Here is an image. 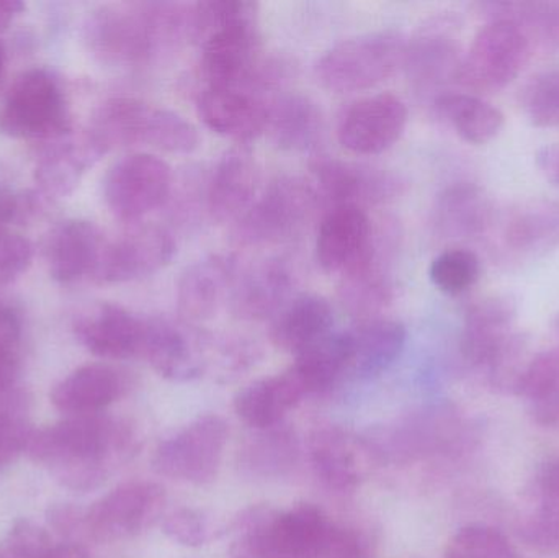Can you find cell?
Wrapping results in <instances>:
<instances>
[{
  "label": "cell",
  "instance_id": "obj_14",
  "mask_svg": "<svg viewBox=\"0 0 559 558\" xmlns=\"http://www.w3.org/2000/svg\"><path fill=\"white\" fill-rule=\"evenodd\" d=\"M176 239L159 225L131 226L105 245L94 281L98 284H127L163 271L176 254Z\"/></svg>",
  "mask_w": 559,
  "mask_h": 558
},
{
  "label": "cell",
  "instance_id": "obj_25",
  "mask_svg": "<svg viewBox=\"0 0 559 558\" xmlns=\"http://www.w3.org/2000/svg\"><path fill=\"white\" fill-rule=\"evenodd\" d=\"M258 161L249 147L226 151L213 167L206 186V210L215 222H236L259 195Z\"/></svg>",
  "mask_w": 559,
  "mask_h": 558
},
{
  "label": "cell",
  "instance_id": "obj_42",
  "mask_svg": "<svg viewBox=\"0 0 559 558\" xmlns=\"http://www.w3.org/2000/svg\"><path fill=\"white\" fill-rule=\"evenodd\" d=\"M481 261L469 249L453 248L440 252L429 269V277L440 292L462 295L478 282Z\"/></svg>",
  "mask_w": 559,
  "mask_h": 558
},
{
  "label": "cell",
  "instance_id": "obj_15",
  "mask_svg": "<svg viewBox=\"0 0 559 558\" xmlns=\"http://www.w3.org/2000/svg\"><path fill=\"white\" fill-rule=\"evenodd\" d=\"M212 340L195 324L167 318H146L141 357L160 377L187 382L202 376L210 366Z\"/></svg>",
  "mask_w": 559,
  "mask_h": 558
},
{
  "label": "cell",
  "instance_id": "obj_26",
  "mask_svg": "<svg viewBox=\"0 0 559 558\" xmlns=\"http://www.w3.org/2000/svg\"><path fill=\"white\" fill-rule=\"evenodd\" d=\"M231 256H210L186 269L177 284V310L180 320L190 324L212 320L231 292L238 275Z\"/></svg>",
  "mask_w": 559,
  "mask_h": 558
},
{
  "label": "cell",
  "instance_id": "obj_39",
  "mask_svg": "<svg viewBox=\"0 0 559 558\" xmlns=\"http://www.w3.org/2000/svg\"><path fill=\"white\" fill-rule=\"evenodd\" d=\"M514 392L531 403L535 422L559 425V346L525 364Z\"/></svg>",
  "mask_w": 559,
  "mask_h": 558
},
{
  "label": "cell",
  "instance_id": "obj_32",
  "mask_svg": "<svg viewBox=\"0 0 559 558\" xmlns=\"http://www.w3.org/2000/svg\"><path fill=\"white\" fill-rule=\"evenodd\" d=\"M496 209L476 183L460 182L440 193L436 226L447 238H478L495 225Z\"/></svg>",
  "mask_w": 559,
  "mask_h": 558
},
{
  "label": "cell",
  "instance_id": "obj_21",
  "mask_svg": "<svg viewBox=\"0 0 559 558\" xmlns=\"http://www.w3.org/2000/svg\"><path fill=\"white\" fill-rule=\"evenodd\" d=\"M197 111L206 128L239 144L265 133L267 100L258 92L205 85L197 97Z\"/></svg>",
  "mask_w": 559,
  "mask_h": 558
},
{
  "label": "cell",
  "instance_id": "obj_9",
  "mask_svg": "<svg viewBox=\"0 0 559 558\" xmlns=\"http://www.w3.org/2000/svg\"><path fill=\"white\" fill-rule=\"evenodd\" d=\"M316 205L318 192L311 183L299 177H277L236 219L233 238L246 248L289 241L306 228Z\"/></svg>",
  "mask_w": 559,
  "mask_h": 558
},
{
  "label": "cell",
  "instance_id": "obj_48",
  "mask_svg": "<svg viewBox=\"0 0 559 558\" xmlns=\"http://www.w3.org/2000/svg\"><path fill=\"white\" fill-rule=\"evenodd\" d=\"M51 546L49 534L29 520L16 521L0 541V558H36Z\"/></svg>",
  "mask_w": 559,
  "mask_h": 558
},
{
  "label": "cell",
  "instance_id": "obj_8",
  "mask_svg": "<svg viewBox=\"0 0 559 558\" xmlns=\"http://www.w3.org/2000/svg\"><path fill=\"white\" fill-rule=\"evenodd\" d=\"M407 41L397 32H377L344 39L332 46L316 64V79L337 94L377 87L406 59Z\"/></svg>",
  "mask_w": 559,
  "mask_h": 558
},
{
  "label": "cell",
  "instance_id": "obj_53",
  "mask_svg": "<svg viewBox=\"0 0 559 558\" xmlns=\"http://www.w3.org/2000/svg\"><path fill=\"white\" fill-rule=\"evenodd\" d=\"M537 166L551 183L559 187V144L542 147L537 153Z\"/></svg>",
  "mask_w": 559,
  "mask_h": 558
},
{
  "label": "cell",
  "instance_id": "obj_5",
  "mask_svg": "<svg viewBox=\"0 0 559 558\" xmlns=\"http://www.w3.org/2000/svg\"><path fill=\"white\" fill-rule=\"evenodd\" d=\"M334 527L328 514L311 503L288 510L251 508L235 523L238 557L322 558Z\"/></svg>",
  "mask_w": 559,
  "mask_h": 558
},
{
  "label": "cell",
  "instance_id": "obj_28",
  "mask_svg": "<svg viewBox=\"0 0 559 558\" xmlns=\"http://www.w3.org/2000/svg\"><path fill=\"white\" fill-rule=\"evenodd\" d=\"M45 144L33 170L39 195L52 200L66 199L74 193L85 170L100 159V154L92 146L84 131L79 136H74L72 131Z\"/></svg>",
  "mask_w": 559,
  "mask_h": 558
},
{
  "label": "cell",
  "instance_id": "obj_20",
  "mask_svg": "<svg viewBox=\"0 0 559 558\" xmlns=\"http://www.w3.org/2000/svg\"><path fill=\"white\" fill-rule=\"evenodd\" d=\"M107 238L95 223L71 218L58 223L45 241V261L52 281L62 285L92 278L100 264Z\"/></svg>",
  "mask_w": 559,
  "mask_h": 558
},
{
  "label": "cell",
  "instance_id": "obj_55",
  "mask_svg": "<svg viewBox=\"0 0 559 558\" xmlns=\"http://www.w3.org/2000/svg\"><path fill=\"white\" fill-rule=\"evenodd\" d=\"M25 9V3L20 0H0V33L5 32Z\"/></svg>",
  "mask_w": 559,
  "mask_h": 558
},
{
  "label": "cell",
  "instance_id": "obj_24",
  "mask_svg": "<svg viewBox=\"0 0 559 558\" xmlns=\"http://www.w3.org/2000/svg\"><path fill=\"white\" fill-rule=\"evenodd\" d=\"M131 387L133 380L123 369L110 364H87L56 383L49 399L66 415H97L123 399Z\"/></svg>",
  "mask_w": 559,
  "mask_h": 558
},
{
  "label": "cell",
  "instance_id": "obj_13",
  "mask_svg": "<svg viewBox=\"0 0 559 558\" xmlns=\"http://www.w3.org/2000/svg\"><path fill=\"white\" fill-rule=\"evenodd\" d=\"M173 170L169 164L150 153L121 157L104 179L108 212L128 225H138L169 199Z\"/></svg>",
  "mask_w": 559,
  "mask_h": 558
},
{
  "label": "cell",
  "instance_id": "obj_34",
  "mask_svg": "<svg viewBox=\"0 0 559 558\" xmlns=\"http://www.w3.org/2000/svg\"><path fill=\"white\" fill-rule=\"evenodd\" d=\"M502 239L512 251L527 256L559 248V202L522 203L506 218Z\"/></svg>",
  "mask_w": 559,
  "mask_h": 558
},
{
  "label": "cell",
  "instance_id": "obj_16",
  "mask_svg": "<svg viewBox=\"0 0 559 558\" xmlns=\"http://www.w3.org/2000/svg\"><path fill=\"white\" fill-rule=\"evenodd\" d=\"M409 120L406 104L394 94H374L352 102L337 123V140L357 156H374L396 144Z\"/></svg>",
  "mask_w": 559,
  "mask_h": 558
},
{
  "label": "cell",
  "instance_id": "obj_30",
  "mask_svg": "<svg viewBox=\"0 0 559 558\" xmlns=\"http://www.w3.org/2000/svg\"><path fill=\"white\" fill-rule=\"evenodd\" d=\"M306 396L295 373L286 369L285 372L255 380L239 390L233 406L242 423L255 431H264L277 428L283 418Z\"/></svg>",
  "mask_w": 559,
  "mask_h": 558
},
{
  "label": "cell",
  "instance_id": "obj_1",
  "mask_svg": "<svg viewBox=\"0 0 559 558\" xmlns=\"http://www.w3.org/2000/svg\"><path fill=\"white\" fill-rule=\"evenodd\" d=\"M140 439L127 419L104 415L69 416L33 432L28 454L62 487L97 490L134 458Z\"/></svg>",
  "mask_w": 559,
  "mask_h": 558
},
{
  "label": "cell",
  "instance_id": "obj_47",
  "mask_svg": "<svg viewBox=\"0 0 559 558\" xmlns=\"http://www.w3.org/2000/svg\"><path fill=\"white\" fill-rule=\"evenodd\" d=\"M32 241L10 228L0 229V288L15 284L33 262Z\"/></svg>",
  "mask_w": 559,
  "mask_h": 558
},
{
  "label": "cell",
  "instance_id": "obj_51",
  "mask_svg": "<svg viewBox=\"0 0 559 558\" xmlns=\"http://www.w3.org/2000/svg\"><path fill=\"white\" fill-rule=\"evenodd\" d=\"M22 360H20L19 344L0 341V396L12 392L19 380Z\"/></svg>",
  "mask_w": 559,
  "mask_h": 558
},
{
  "label": "cell",
  "instance_id": "obj_6",
  "mask_svg": "<svg viewBox=\"0 0 559 558\" xmlns=\"http://www.w3.org/2000/svg\"><path fill=\"white\" fill-rule=\"evenodd\" d=\"M515 307L509 298L489 297L466 311L462 354L466 363L483 370L499 389L518 385L525 364L524 341L514 331Z\"/></svg>",
  "mask_w": 559,
  "mask_h": 558
},
{
  "label": "cell",
  "instance_id": "obj_40",
  "mask_svg": "<svg viewBox=\"0 0 559 558\" xmlns=\"http://www.w3.org/2000/svg\"><path fill=\"white\" fill-rule=\"evenodd\" d=\"M374 251L373 258L354 274L344 277L342 285V300L348 310L355 314L377 313L381 308L390 304L393 297V285L390 275L381 265L380 251Z\"/></svg>",
  "mask_w": 559,
  "mask_h": 558
},
{
  "label": "cell",
  "instance_id": "obj_10",
  "mask_svg": "<svg viewBox=\"0 0 559 558\" xmlns=\"http://www.w3.org/2000/svg\"><path fill=\"white\" fill-rule=\"evenodd\" d=\"M229 428L219 415H203L159 442L153 471L180 484H212L218 477L228 444Z\"/></svg>",
  "mask_w": 559,
  "mask_h": 558
},
{
  "label": "cell",
  "instance_id": "obj_35",
  "mask_svg": "<svg viewBox=\"0 0 559 558\" xmlns=\"http://www.w3.org/2000/svg\"><path fill=\"white\" fill-rule=\"evenodd\" d=\"M437 115L469 144L495 140L504 127V115L478 95L440 92L433 100Z\"/></svg>",
  "mask_w": 559,
  "mask_h": 558
},
{
  "label": "cell",
  "instance_id": "obj_41",
  "mask_svg": "<svg viewBox=\"0 0 559 558\" xmlns=\"http://www.w3.org/2000/svg\"><path fill=\"white\" fill-rule=\"evenodd\" d=\"M521 107L537 128H559V66L537 72L522 88Z\"/></svg>",
  "mask_w": 559,
  "mask_h": 558
},
{
  "label": "cell",
  "instance_id": "obj_12",
  "mask_svg": "<svg viewBox=\"0 0 559 558\" xmlns=\"http://www.w3.org/2000/svg\"><path fill=\"white\" fill-rule=\"evenodd\" d=\"M166 504V490L156 482H127L84 511L82 534L98 543L131 539L163 521Z\"/></svg>",
  "mask_w": 559,
  "mask_h": 558
},
{
  "label": "cell",
  "instance_id": "obj_33",
  "mask_svg": "<svg viewBox=\"0 0 559 558\" xmlns=\"http://www.w3.org/2000/svg\"><path fill=\"white\" fill-rule=\"evenodd\" d=\"M321 110L311 98L296 92L280 94L267 102L265 133L282 150L306 151L322 133Z\"/></svg>",
  "mask_w": 559,
  "mask_h": 558
},
{
  "label": "cell",
  "instance_id": "obj_36",
  "mask_svg": "<svg viewBox=\"0 0 559 558\" xmlns=\"http://www.w3.org/2000/svg\"><path fill=\"white\" fill-rule=\"evenodd\" d=\"M532 504L521 521L522 539L538 553L559 554V461L542 468Z\"/></svg>",
  "mask_w": 559,
  "mask_h": 558
},
{
  "label": "cell",
  "instance_id": "obj_27",
  "mask_svg": "<svg viewBox=\"0 0 559 558\" xmlns=\"http://www.w3.org/2000/svg\"><path fill=\"white\" fill-rule=\"evenodd\" d=\"M292 271L282 259H264L236 275L231 310L239 320L261 321L275 317L288 300Z\"/></svg>",
  "mask_w": 559,
  "mask_h": 558
},
{
  "label": "cell",
  "instance_id": "obj_54",
  "mask_svg": "<svg viewBox=\"0 0 559 558\" xmlns=\"http://www.w3.org/2000/svg\"><path fill=\"white\" fill-rule=\"evenodd\" d=\"M36 558H91L87 549L78 543L59 544V546H49L45 553Z\"/></svg>",
  "mask_w": 559,
  "mask_h": 558
},
{
  "label": "cell",
  "instance_id": "obj_37",
  "mask_svg": "<svg viewBox=\"0 0 559 558\" xmlns=\"http://www.w3.org/2000/svg\"><path fill=\"white\" fill-rule=\"evenodd\" d=\"M289 367L306 395L328 392L348 373L347 333H332L295 356Z\"/></svg>",
  "mask_w": 559,
  "mask_h": 558
},
{
  "label": "cell",
  "instance_id": "obj_57",
  "mask_svg": "<svg viewBox=\"0 0 559 558\" xmlns=\"http://www.w3.org/2000/svg\"><path fill=\"white\" fill-rule=\"evenodd\" d=\"M238 558H241V557H238Z\"/></svg>",
  "mask_w": 559,
  "mask_h": 558
},
{
  "label": "cell",
  "instance_id": "obj_23",
  "mask_svg": "<svg viewBox=\"0 0 559 558\" xmlns=\"http://www.w3.org/2000/svg\"><path fill=\"white\" fill-rule=\"evenodd\" d=\"M462 59L455 28L449 20L440 19L423 26L416 38L407 41L404 68L417 91L430 92L456 81Z\"/></svg>",
  "mask_w": 559,
  "mask_h": 558
},
{
  "label": "cell",
  "instance_id": "obj_44",
  "mask_svg": "<svg viewBox=\"0 0 559 558\" xmlns=\"http://www.w3.org/2000/svg\"><path fill=\"white\" fill-rule=\"evenodd\" d=\"M32 436L22 396L13 392L0 396V468L12 464L23 452L28 451Z\"/></svg>",
  "mask_w": 559,
  "mask_h": 558
},
{
  "label": "cell",
  "instance_id": "obj_56",
  "mask_svg": "<svg viewBox=\"0 0 559 558\" xmlns=\"http://www.w3.org/2000/svg\"><path fill=\"white\" fill-rule=\"evenodd\" d=\"M7 68V49L5 45H3L2 39H0V81H2L3 74H5Z\"/></svg>",
  "mask_w": 559,
  "mask_h": 558
},
{
  "label": "cell",
  "instance_id": "obj_29",
  "mask_svg": "<svg viewBox=\"0 0 559 558\" xmlns=\"http://www.w3.org/2000/svg\"><path fill=\"white\" fill-rule=\"evenodd\" d=\"M348 373L357 379H373L386 372L404 351L406 327L388 318H365L347 331Z\"/></svg>",
  "mask_w": 559,
  "mask_h": 558
},
{
  "label": "cell",
  "instance_id": "obj_49",
  "mask_svg": "<svg viewBox=\"0 0 559 558\" xmlns=\"http://www.w3.org/2000/svg\"><path fill=\"white\" fill-rule=\"evenodd\" d=\"M38 193H19L0 182V229L9 228L12 223L20 222L32 215L39 205V200H36Z\"/></svg>",
  "mask_w": 559,
  "mask_h": 558
},
{
  "label": "cell",
  "instance_id": "obj_38",
  "mask_svg": "<svg viewBox=\"0 0 559 558\" xmlns=\"http://www.w3.org/2000/svg\"><path fill=\"white\" fill-rule=\"evenodd\" d=\"M489 20H509L524 32L532 49L559 51V2H488L479 3Z\"/></svg>",
  "mask_w": 559,
  "mask_h": 558
},
{
  "label": "cell",
  "instance_id": "obj_11",
  "mask_svg": "<svg viewBox=\"0 0 559 558\" xmlns=\"http://www.w3.org/2000/svg\"><path fill=\"white\" fill-rule=\"evenodd\" d=\"M532 55L531 41L515 23L489 20L463 56L456 81L481 94L502 91L518 79Z\"/></svg>",
  "mask_w": 559,
  "mask_h": 558
},
{
  "label": "cell",
  "instance_id": "obj_46",
  "mask_svg": "<svg viewBox=\"0 0 559 558\" xmlns=\"http://www.w3.org/2000/svg\"><path fill=\"white\" fill-rule=\"evenodd\" d=\"M259 432L261 441L248 449L249 465L264 474H280L295 461V441H292V436L286 432L275 431V428Z\"/></svg>",
  "mask_w": 559,
  "mask_h": 558
},
{
  "label": "cell",
  "instance_id": "obj_43",
  "mask_svg": "<svg viewBox=\"0 0 559 558\" xmlns=\"http://www.w3.org/2000/svg\"><path fill=\"white\" fill-rule=\"evenodd\" d=\"M443 558H524L514 544L489 526L472 524L453 534Z\"/></svg>",
  "mask_w": 559,
  "mask_h": 558
},
{
  "label": "cell",
  "instance_id": "obj_52",
  "mask_svg": "<svg viewBox=\"0 0 559 558\" xmlns=\"http://www.w3.org/2000/svg\"><path fill=\"white\" fill-rule=\"evenodd\" d=\"M49 526L61 536H75L82 534L84 526V511L71 504H61L49 511Z\"/></svg>",
  "mask_w": 559,
  "mask_h": 558
},
{
  "label": "cell",
  "instance_id": "obj_19",
  "mask_svg": "<svg viewBox=\"0 0 559 558\" xmlns=\"http://www.w3.org/2000/svg\"><path fill=\"white\" fill-rule=\"evenodd\" d=\"M146 318L121 305L100 301L82 311L74 321L75 340L94 356L123 360L141 357Z\"/></svg>",
  "mask_w": 559,
  "mask_h": 558
},
{
  "label": "cell",
  "instance_id": "obj_7",
  "mask_svg": "<svg viewBox=\"0 0 559 558\" xmlns=\"http://www.w3.org/2000/svg\"><path fill=\"white\" fill-rule=\"evenodd\" d=\"M0 133L43 143L72 133L68 92L56 72L33 68L13 81L0 105Z\"/></svg>",
  "mask_w": 559,
  "mask_h": 558
},
{
  "label": "cell",
  "instance_id": "obj_22",
  "mask_svg": "<svg viewBox=\"0 0 559 558\" xmlns=\"http://www.w3.org/2000/svg\"><path fill=\"white\" fill-rule=\"evenodd\" d=\"M311 170L322 195L334 206L384 202L400 192L396 177L384 170L347 163L332 156L311 161Z\"/></svg>",
  "mask_w": 559,
  "mask_h": 558
},
{
  "label": "cell",
  "instance_id": "obj_18",
  "mask_svg": "<svg viewBox=\"0 0 559 558\" xmlns=\"http://www.w3.org/2000/svg\"><path fill=\"white\" fill-rule=\"evenodd\" d=\"M306 449L316 478L334 494L357 490L370 471V449L341 426L312 429Z\"/></svg>",
  "mask_w": 559,
  "mask_h": 558
},
{
  "label": "cell",
  "instance_id": "obj_31",
  "mask_svg": "<svg viewBox=\"0 0 559 558\" xmlns=\"http://www.w3.org/2000/svg\"><path fill=\"white\" fill-rule=\"evenodd\" d=\"M334 311L324 297L299 295L285 305L272 321L271 341L275 347L298 356L312 344L332 334Z\"/></svg>",
  "mask_w": 559,
  "mask_h": 558
},
{
  "label": "cell",
  "instance_id": "obj_50",
  "mask_svg": "<svg viewBox=\"0 0 559 558\" xmlns=\"http://www.w3.org/2000/svg\"><path fill=\"white\" fill-rule=\"evenodd\" d=\"M322 558H373L360 534L334 527L328 549Z\"/></svg>",
  "mask_w": 559,
  "mask_h": 558
},
{
  "label": "cell",
  "instance_id": "obj_2",
  "mask_svg": "<svg viewBox=\"0 0 559 558\" xmlns=\"http://www.w3.org/2000/svg\"><path fill=\"white\" fill-rule=\"evenodd\" d=\"M81 36L87 51L102 64L143 68L192 39V5L107 3L85 16Z\"/></svg>",
  "mask_w": 559,
  "mask_h": 558
},
{
  "label": "cell",
  "instance_id": "obj_4",
  "mask_svg": "<svg viewBox=\"0 0 559 558\" xmlns=\"http://www.w3.org/2000/svg\"><path fill=\"white\" fill-rule=\"evenodd\" d=\"M84 133L100 157L136 144L174 154L200 146L199 130L182 115L134 97H111L98 105Z\"/></svg>",
  "mask_w": 559,
  "mask_h": 558
},
{
  "label": "cell",
  "instance_id": "obj_3",
  "mask_svg": "<svg viewBox=\"0 0 559 558\" xmlns=\"http://www.w3.org/2000/svg\"><path fill=\"white\" fill-rule=\"evenodd\" d=\"M192 39L202 49L205 85L254 92L271 84L274 71L261 52L258 3L210 0L192 5Z\"/></svg>",
  "mask_w": 559,
  "mask_h": 558
},
{
  "label": "cell",
  "instance_id": "obj_17",
  "mask_svg": "<svg viewBox=\"0 0 559 558\" xmlns=\"http://www.w3.org/2000/svg\"><path fill=\"white\" fill-rule=\"evenodd\" d=\"M377 251L373 226L360 206H332L319 226L316 258L329 274L348 277L360 271Z\"/></svg>",
  "mask_w": 559,
  "mask_h": 558
},
{
  "label": "cell",
  "instance_id": "obj_45",
  "mask_svg": "<svg viewBox=\"0 0 559 558\" xmlns=\"http://www.w3.org/2000/svg\"><path fill=\"white\" fill-rule=\"evenodd\" d=\"M163 531L170 541L186 547H202L215 537V524L205 511L179 507L163 518Z\"/></svg>",
  "mask_w": 559,
  "mask_h": 558
}]
</instances>
